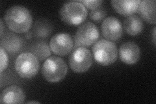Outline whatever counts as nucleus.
<instances>
[{"label": "nucleus", "instance_id": "7", "mask_svg": "<svg viewBox=\"0 0 156 104\" xmlns=\"http://www.w3.org/2000/svg\"><path fill=\"white\" fill-rule=\"evenodd\" d=\"M100 31L95 24L87 22L79 27L75 34L76 47H89L94 44L100 38Z\"/></svg>", "mask_w": 156, "mask_h": 104}, {"label": "nucleus", "instance_id": "12", "mask_svg": "<svg viewBox=\"0 0 156 104\" xmlns=\"http://www.w3.org/2000/svg\"><path fill=\"white\" fill-rule=\"evenodd\" d=\"M155 5V0L141 1L136 12L146 22L155 25L156 23Z\"/></svg>", "mask_w": 156, "mask_h": 104}, {"label": "nucleus", "instance_id": "5", "mask_svg": "<svg viewBox=\"0 0 156 104\" xmlns=\"http://www.w3.org/2000/svg\"><path fill=\"white\" fill-rule=\"evenodd\" d=\"M40 68L38 59L30 52L22 53L17 57L14 63V68L22 78L31 79L38 74Z\"/></svg>", "mask_w": 156, "mask_h": 104}, {"label": "nucleus", "instance_id": "16", "mask_svg": "<svg viewBox=\"0 0 156 104\" xmlns=\"http://www.w3.org/2000/svg\"><path fill=\"white\" fill-rule=\"evenodd\" d=\"M31 52L38 60L43 61L51 56V49L48 44L43 41H39L34 44L31 48Z\"/></svg>", "mask_w": 156, "mask_h": 104}, {"label": "nucleus", "instance_id": "20", "mask_svg": "<svg viewBox=\"0 0 156 104\" xmlns=\"http://www.w3.org/2000/svg\"><path fill=\"white\" fill-rule=\"evenodd\" d=\"M81 2L82 4L84 5V6L90 10H95L99 8L102 3V1L101 0H94V1H90V0H80L78 1Z\"/></svg>", "mask_w": 156, "mask_h": 104}, {"label": "nucleus", "instance_id": "8", "mask_svg": "<svg viewBox=\"0 0 156 104\" xmlns=\"http://www.w3.org/2000/svg\"><path fill=\"white\" fill-rule=\"evenodd\" d=\"M72 37L68 33H57L50 42L51 51L58 56H66L72 52L74 48Z\"/></svg>", "mask_w": 156, "mask_h": 104}, {"label": "nucleus", "instance_id": "14", "mask_svg": "<svg viewBox=\"0 0 156 104\" xmlns=\"http://www.w3.org/2000/svg\"><path fill=\"white\" fill-rule=\"evenodd\" d=\"M22 41L19 36L12 33H7L1 37V47L10 53H16L22 48Z\"/></svg>", "mask_w": 156, "mask_h": 104}, {"label": "nucleus", "instance_id": "11", "mask_svg": "<svg viewBox=\"0 0 156 104\" xmlns=\"http://www.w3.org/2000/svg\"><path fill=\"white\" fill-rule=\"evenodd\" d=\"M26 96L22 89L16 85H11L5 88L0 96L1 103H23Z\"/></svg>", "mask_w": 156, "mask_h": 104}, {"label": "nucleus", "instance_id": "9", "mask_svg": "<svg viewBox=\"0 0 156 104\" xmlns=\"http://www.w3.org/2000/svg\"><path fill=\"white\" fill-rule=\"evenodd\" d=\"M101 32L106 40L116 41L121 38L123 34L122 23L118 18L113 16L104 19L101 23Z\"/></svg>", "mask_w": 156, "mask_h": 104}, {"label": "nucleus", "instance_id": "10", "mask_svg": "<svg viewBox=\"0 0 156 104\" xmlns=\"http://www.w3.org/2000/svg\"><path fill=\"white\" fill-rule=\"evenodd\" d=\"M119 56L121 61L124 63L129 65L134 64L140 59V48L137 44L132 42L124 43L120 47Z\"/></svg>", "mask_w": 156, "mask_h": 104}, {"label": "nucleus", "instance_id": "21", "mask_svg": "<svg viewBox=\"0 0 156 104\" xmlns=\"http://www.w3.org/2000/svg\"><path fill=\"white\" fill-rule=\"evenodd\" d=\"M153 42L154 46H155V27L153 29Z\"/></svg>", "mask_w": 156, "mask_h": 104}, {"label": "nucleus", "instance_id": "17", "mask_svg": "<svg viewBox=\"0 0 156 104\" xmlns=\"http://www.w3.org/2000/svg\"><path fill=\"white\" fill-rule=\"evenodd\" d=\"M52 30L51 26L47 20H41L36 22L33 28L35 35L40 38H46L50 35Z\"/></svg>", "mask_w": 156, "mask_h": 104}, {"label": "nucleus", "instance_id": "19", "mask_svg": "<svg viewBox=\"0 0 156 104\" xmlns=\"http://www.w3.org/2000/svg\"><path fill=\"white\" fill-rule=\"evenodd\" d=\"M0 56H1V63H0V71L2 73L8 66L9 57L5 49L1 47L0 48Z\"/></svg>", "mask_w": 156, "mask_h": 104}, {"label": "nucleus", "instance_id": "22", "mask_svg": "<svg viewBox=\"0 0 156 104\" xmlns=\"http://www.w3.org/2000/svg\"><path fill=\"white\" fill-rule=\"evenodd\" d=\"M3 20H1V37L3 36Z\"/></svg>", "mask_w": 156, "mask_h": 104}, {"label": "nucleus", "instance_id": "6", "mask_svg": "<svg viewBox=\"0 0 156 104\" xmlns=\"http://www.w3.org/2000/svg\"><path fill=\"white\" fill-rule=\"evenodd\" d=\"M92 64V55L89 49L84 47L76 48L69 56V65L76 73H84Z\"/></svg>", "mask_w": 156, "mask_h": 104}, {"label": "nucleus", "instance_id": "18", "mask_svg": "<svg viewBox=\"0 0 156 104\" xmlns=\"http://www.w3.org/2000/svg\"><path fill=\"white\" fill-rule=\"evenodd\" d=\"M107 16V11L104 8L100 7L95 10H92L90 13V18L96 22H100L104 20Z\"/></svg>", "mask_w": 156, "mask_h": 104}, {"label": "nucleus", "instance_id": "1", "mask_svg": "<svg viewBox=\"0 0 156 104\" xmlns=\"http://www.w3.org/2000/svg\"><path fill=\"white\" fill-rule=\"evenodd\" d=\"M7 27L16 33H23L31 29L33 18L29 10L22 5H14L7 9L4 16Z\"/></svg>", "mask_w": 156, "mask_h": 104}, {"label": "nucleus", "instance_id": "2", "mask_svg": "<svg viewBox=\"0 0 156 104\" xmlns=\"http://www.w3.org/2000/svg\"><path fill=\"white\" fill-rule=\"evenodd\" d=\"M92 55L96 62L101 66H109L116 61L118 48L113 41L101 39L92 48Z\"/></svg>", "mask_w": 156, "mask_h": 104}, {"label": "nucleus", "instance_id": "13", "mask_svg": "<svg viewBox=\"0 0 156 104\" xmlns=\"http://www.w3.org/2000/svg\"><path fill=\"white\" fill-rule=\"evenodd\" d=\"M140 1L133 0V1H111L112 7L115 11L120 15L128 16L136 13Z\"/></svg>", "mask_w": 156, "mask_h": 104}, {"label": "nucleus", "instance_id": "4", "mask_svg": "<svg viewBox=\"0 0 156 104\" xmlns=\"http://www.w3.org/2000/svg\"><path fill=\"white\" fill-rule=\"evenodd\" d=\"M68 72L66 62L61 57L52 56L44 63L42 74L44 80L50 83H57L65 77Z\"/></svg>", "mask_w": 156, "mask_h": 104}, {"label": "nucleus", "instance_id": "3", "mask_svg": "<svg viewBox=\"0 0 156 104\" xmlns=\"http://www.w3.org/2000/svg\"><path fill=\"white\" fill-rule=\"evenodd\" d=\"M88 15L87 8L78 1L65 3L59 11L61 20L70 26H78L83 22Z\"/></svg>", "mask_w": 156, "mask_h": 104}, {"label": "nucleus", "instance_id": "23", "mask_svg": "<svg viewBox=\"0 0 156 104\" xmlns=\"http://www.w3.org/2000/svg\"><path fill=\"white\" fill-rule=\"evenodd\" d=\"M27 103H40L37 101H31V102H28Z\"/></svg>", "mask_w": 156, "mask_h": 104}, {"label": "nucleus", "instance_id": "15", "mask_svg": "<svg viewBox=\"0 0 156 104\" xmlns=\"http://www.w3.org/2000/svg\"><path fill=\"white\" fill-rule=\"evenodd\" d=\"M124 28L126 32L129 35L136 36L142 33L144 29V23L141 18L132 14L127 16L124 20Z\"/></svg>", "mask_w": 156, "mask_h": 104}]
</instances>
